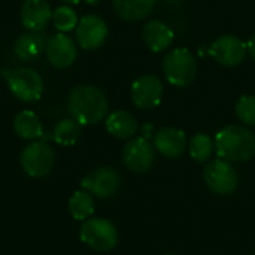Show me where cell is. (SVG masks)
<instances>
[{
	"label": "cell",
	"mask_w": 255,
	"mask_h": 255,
	"mask_svg": "<svg viewBox=\"0 0 255 255\" xmlns=\"http://www.w3.org/2000/svg\"><path fill=\"white\" fill-rule=\"evenodd\" d=\"M67 108L73 120L81 126L100 123L108 114V99L105 93L90 84L78 85L70 91Z\"/></svg>",
	"instance_id": "obj_1"
},
{
	"label": "cell",
	"mask_w": 255,
	"mask_h": 255,
	"mask_svg": "<svg viewBox=\"0 0 255 255\" xmlns=\"http://www.w3.org/2000/svg\"><path fill=\"white\" fill-rule=\"evenodd\" d=\"M215 151L230 163L250 161L255 157V134L244 126H226L215 136Z\"/></svg>",
	"instance_id": "obj_2"
},
{
	"label": "cell",
	"mask_w": 255,
	"mask_h": 255,
	"mask_svg": "<svg viewBox=\"0 0 255 255\" xmlns=\"http://www.w3.org/2000/svg\"><path fill=\"white\" fill-rule=\"evenodd\" d=\"M163 72L169 84L187 87L197 76V61L188 48H175L163 60Z\"/></svg>",
	"instance_id": "obj_3"
},
{
	"label": "cell",
	"mask_w": 255,
	"mask_h": 255,
	"mask_svg": "<svg viewBox=\"0 0 255 255\" xmlns=\"http://www.w3.org/2000/svg\"><path fill=\"white\" fill-rule=\"evenodd\" d=\"M79 239L91 250L106 253L117 247L118 230L106 218H88L82 223L79 230Z\"/></svg>",
	"instance_id": "obj_4"
},
{
	"label": "cell",
	"mask_w": 255,
	"mask_h": 255,
	"mask_svg": "<svg viewBox=\"0 0 255 255\" xmlns=\"http://www.w3.org/2000/svg\"><path fill=\"white\" fill-rule=\"evenodd\" d=\"M21 166L31 178H43L51 173L55 161L52 148L43 140H33L21 152Z\"/></svg>",
	"instance_id": "obj_5"
},
{
	"label": "cell",
	"mask_w": 255,
	"mask_h": 255,
	"mask_svg": "<svg viewBox=\"0 0 255 255\" xmlns=\"http://www.w3.org/2000/svg\"><path fill=\"white\" fill-rule=\"evenodd\" d=\"M203 179L211 191L218 196H229L236 191L239 185V175L230 161L217 158L206 164Z\"/></svg>",
	"instance_id": "obj_6"
},
{
	"label": "cell",
	"mask_w": 255,
	"mask_h": 255,
	"mask_svg": "<svg viewBox=\"0 0 255 255\" xmlns=\"http://www.w3.org/2000/svg\"><path fill=\"white\" fill-rule=\"evenodd\" d=\"M7 85L10 93L21 102H36L43 93L42 76L28 67H19L7 73Z\"/></svg>",
	"instance_id": "obj_7"
},
{
	"label": "cell",
	"mask_w": 255,
	"mask_h": 255,
	"mask_svg": "<svg viewBox=\"0 0 255 255\" xmlns=\"http://www.w3.org/2000/svg\"><path fill=\"white\" fill-rule=\"evenodd\" d=\"M154 160H155L154 146L143 136L130 139L123 149L124 166L133 173L137 175L146 173L152 167Z\"/></svg>",
	"instance_id": "obj_8"
},
{
	"label": "cell",
	"mask_w": 255,
	"mask_h": 255,
	"mask_svg": "<svg viewBox=\"0 0 255 255\" xmlns=\"http://www.w3.org/2000/svg\"><path fill=\"white\" fill-rule=\"evenodd\" d=\"M209 55L223 66L235 67L241 64L248 52L247 42L236 34H224L212 42L208 49Z\"/></svg>",
	"instance_id": "obj_9"
},
{
	"label": "cell",
	"mask_w": 255,
	"mask_h": 255,
	"mask_svg": "<svg viewBox=\"0 0 255 255\" xmlns=\"http://www.w3.org/2000/svg\"><path fill=\"white\" fill-rule=\"evenodd\" d=\"M81 187L99 199H109L118 193L121 176L112 167H99L81 181Z\"/></svg>",
	"instance_id": "obj_10"
},
{
	"label": "cell",
	"mask_w": 255,
	"mask_h": 255,
	"mask_svg": "<svg viewBox=\"0 0 255 255\" xmlns=\"http://www.w3.org/2000/svg\"><path fill=\"white\" fill-rule=\"evenodd\" d=\"M108 33L109 30L106 22L94 13L82 16L76 25V40L79 46L87 51L100 48L105 43Z\"/></svg>",
	"instance_id": "obj_11"
},
{
	"label": "cell",
	"mask_w": 255,
	"mask_h": 255,
	"mask_svg": "<svg viewBox=\"0 0 255 255\" xmlns=\"http://www.w3.org/2000/svg\"><path fill=\"white\" fill-rule=\"evenodd\" d=\"M163 82L155 75H143L131 85V100L139 109H152L161 103Z\"/></svg>",
	"instance_id": "obj_12"
},
{
	"label": "cell",
	"mask_w": 255,
	"mask_h": 255,
	"mask_svg": "<svg viewBox=\"0 0 255 255\" xmlns=\"http://www.w3.org/2000/svg\"><path fill=\"white\" fill-rule=\"evenodd\" d=\"M46 57L57 69H66L72 66L76 60L75 42L66 33H58L49 37L46 43Z\"/></svg>",
	"instance_id": "obj_13"
},
{
	"label": "cell",
	"mask_w": 255,
	"mask_h": 255,
	"mask_svg": "<svg viewBox=\"0 0 255 255\" xmlns=\"http://www.w3.org/2000/svg\"><path fill=\"white\" fill-rule=\"evenodd\" d=\"M49 19H52V10L46 0H24L21 6V24L24 28L39 33L46 28Z\"/></svg>",
	"instance_id": "obj_14"
},
{
	"label": "cell",
	"mask_w": 255,
	"mask_h": 255,
	"mask_svg": "<svg viewBox=\"0 0 255 255\" xmlns=\"http://www.w3.org/2000/svg\"><path fill=\"white\" fill-rule=\"evenodd\" d=\"M154 148L167 158H178L187 148V136L181 128L163 127L154 134Z\"/></svg>",
	"instance_id": "obj_15"
},
{
	"label": "cell",
	"mask_w": 255,
	"mask_h": 255,
	"mask_svg": "<svg viewBox=\"0 0 255 255\" xmlns=\"http://www.w3.org/2000/svg\"><path fill=\"white\" fill-rule=\"evenodd\" d=\"M173 36H175L173 30L169 27V24H166L164 21H160V19L148 21L142 30L143 42L152 52L166 51L172 45Z\"/></svg>",
	"instance_id": "obj_16"
},
{
	"label": "cell",
	"mask_w": 255,
	"mask_h": 255,
	"mask_svg": "<svg viewBox=\"0 0 255 255\" xmlns=\"http://www.w3.org/2000/svg\"><path fill=\"white\" fill-rule=\"evenodd\" d=\"M137 121L128 111H114L106 118V130L117 139H133L137 133Z\"/></svg>",
	"instance_id": "obj_17"
},
{
	"label": "cell",
	"mask_w": 255,
	"mask_h": 255,
	"mask_svg": "<svg viewBox=\"0 0 255 255\" xmlns=\"http://www.w3.org/2000/svg\"><path fill=\"white\" fill-rule=\"evenodd\" d=\"M157 0H112L114 10L126 21H140L146 18Z\"/></svg>",
	"instance_id": "obj_18"
},
{
	"label": "cell",
	"mask_w": 255,
	"mask_h": 255,
	"mask_svg": "<svg viewBox=\"0 0 255 255\" xmlns=\"http://www.w3.org/2000/svg\"><path fill=\"white\" fill-rule=\"evenodd\" d=\"M45 49V39L42 34L37 33H25L21 34L13 45V51L16 57L22 61H33L36 60Z\"/></svg>",
	"instance_id": "obj_19"
},
{
	"label": "cell",
	"mask_w": 255,
	"mask_h": 255,
	"mask_svg": "<svg viewBox=\"0 0 255 255\" xmlns=\"http://www.w3.org/2000/svg\"><path fill=\"white\" fill-rule=\"evenodd\" d=\"M15 133L25 140H36L43 136V126L33 111H21L13 120Z\"/></svg>",
	"instance_id": "obj_20"
},
{
	"label": "cell",
	"mask_w": 255,
	"mask_h": 255,
	"mask_svg": "<svg viewBox=\"0 0 255 255\" xmlns=\"http://www.w3.org/2000/svg\"><path fill=\"white\" fill-rule=\"evenodd\" d=\"M69 212L76 221H85L94 214V199L85 190L75 191L69 199Z\"/></svg>",
	"instance_id": "obj_21"
},
{
	"label": "cell",
	"mask_w": 255,
	"mask_h": 255,
	"mask_svg": "<svg viewBox=\"0 0 255 255\" xmlns=\"http://www.w3.org/2000/svg\"><path fill=\"white\" fill-rule=\"evenodd\" d=\"M52 137L58 145H63V146L75 145L81 137V124L73 118L72 120L64 118L55 124Z\"/></svg>",
	"instance_id": "obj_22"
},
{
	"label": "cell",
	"mask_w": 255,
	"mask_h": 255,
	"mask_svg": "<svg viewBox=\"0 0 255 255\" xmlns=\"http://www.w3.org/2000/svg\"><path fill=\"white\" fill-rule=\"evenodd\" d=\"M214 149H215V142H212V139L205 133H199V134L193 136L190 140V145H188L190 155L197 163L208 161L211 158Z\"/></svg>",
	"instance_id": "obj_23"
},
{
	"label": "cell",
	"mask_w": 255,
	"mask_h": 255,
	"mask_svg": "<svg viewBox=\"0 0 255 255\" xmlns=\"http://www.w3.org/2000/svg\"><path fill=\"white\" fill-rule=\"evenodd\" d=\"M52 21L60 33H67L78 25L76 12L69 6H60L52 12Z\"/></svg>",
	"instance_id": "obj_24"
},
{
	"label": "cell",
	"mask_w": 255,
	"mask_h": 255,
	"mask_svg": "<svg viewBox=\"0 0 255 255\" xmlns=\"http://www.w3.org/2000/svg\"><path fill=\"white\" fill-rule=\"evenodd\" d=\"M235 109L238 118L245 126H255V96H242Z\"/></svg>",
	"instance_id": "obj_25"
},
{
	"label": "cell",
	"mask_w": 255,
	"mask_h": 255,
	"mask_svg": "<svg viewBox=\"0 0 255 255\" xmlns=\"http://www.w3.org/2000/svg\"><path fill=\"white\" fill-rule=\"evenodd\" d=\"M247 48H248L250 55L255 60V34H253V36L250 37V40L247 42Z\"/></svg>",
	"instance_id": "obj_26"
},
{
	"label": "cell",
	"mask_w": 255,
	"mask_h": 255,
	"mask_svg": "<svg viewBox=\"0 0 255 255\" xmlns=\"http://www.w3.org/2000/svg\"><path fill=\"white\" fill-rule=\"evenodd\" d=\"M151 130H152V126H151V124H145V126H143V137H145V139H149Z\"/></svg>",
	"instance_id": "obj_27"
},
{
	"label": "cell",
	"mask_w": 255,
	"mask_h": 255,
	"mask_svg": "<svg viewBox=\"0 0 255 255\" xmlns=\"http://www.w3.org/2000/svg\"><path fill=\"white\" fill-rule=\"evenodd\" d=\"M63 1H66V3H72V4H76V3H79L81 0H63Z\"/></svg>",
	"instance_id": "obj_28"
},
{
	"label": "cell",
	"mask_w": 255,
	"mask_h": 255,
	"mask_svg": "<svg viewBox=\"0 0 255 255\" xmlns=\"http://www.w3.org/2000/svg\"><path fill=\"white\" fill-rule=\"evenodd\" d=\"M166 255H172V254H166Z\"/></svg>",
	"instance_id": "obj_29"
}]
</instances>
